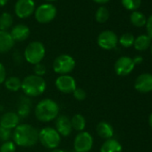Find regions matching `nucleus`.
I'll return each mask as SVG.
<instances>
[{
	"mask_svg": "<svg viewBox=\"0 0 152 152\" xmlns=\"http://www.w3.org/2000/svg\"><path fill=\"white\" fill-rule=\"evenodd\" d=\"M13 141L16 146L31 148L39 141V130L28 124H20L13 132Z\"/></svg>",
	"mask_w": 152,
	"mask_h": 152,
	"instance_id": "1",
	"label": "nucleus"
},
{
	"mask_svg": "<svg viewBox=\"0 0 152 152\" xmlns=\"http://www.w3.org/2000/svg\"><path fill=\"white\" fill-rule=\"evenodd\" d=\"M59 105L51 99H44L39 101L35 107V117L42 123H48L59 115Z\"/></svg>",
	"mask_w": 152,
	"mask_h": 152,
	"instance_id": "2",
	"label": "nucleus"
},
{
	"mask_svg": "<svg viewBox=\"0 0 152 152\" xmlns=\"http://www.w3.org/2000/svg\"><path fill=\"white\" fill-rule=\"evenodd\" d=\"M47 89V83L43 77L37 76L35 74L27 75L22 81L21 90L23 93L31 98H36L41 96Z\"/></svg>",
	"mask_w": 152,
	"mask_h": 152,
	"instance_id": "3",
	"label": "nucleus"
},
{
	"mask_svg": "<svg viewBox=\"0 0 152 152\" xmlns=\"http://www.w3.org/2000/svg\"><path fill=\"white\" fill-rule=\"evenodd\" d=\"M46 55V48L42 42L32 41L24 49L23 56L25 60L31 64H37L41 63Z\"/></svg>",
	"mask_w": 152,
	"mask_h": 152,
	"instance_id": "4",
	"label": "nucleus"
},
{
	"mask_svg": "<svg viewBox=\"0 0 152 152\" xmlns=\"http://www.w3.org/2000/svg\"><path fill=\"white\" fill-rule=\"evenodd\" d=\"M39 141L43 147L51 150L58 148L61 136L55 128L47 126L39 131Z\"/></svg>",
	"mask_w": 152,
	"mask_h": 152,
	"instance_id": "5",
	"label": "nucleus"
},
{
	"mask_svg": "<svg viewBox=\"0 0 152 152\" xmlns=\"http://www.w3.org/2000/svg\"><path fill=\"white\" fill-rule=\"evenodd\" d=\"M76 65L74 58L67 54L59 55L53 61V70L58 75H65L72 72Z\"/></svg>",
	"mask_w": 152,
	"mask_h": 152,
	"instance_id": "6",
	"label": "nucleus"
},
{
	"mask_svg": "<svg viewBox=\"0 0 152 152\" xmlns=\"http://www.w3.org/2000/svg\"><path fill=\"white\" fill-rule=\"evenodd\" d=\"M56 7L49 3L42 4L35 9V19L39 23H48L56 16Z\"/></svg>",
	"mask_w": 152,
	"mask_h": 152,
	"instance_id": "7",
	"label": "nucleus"
},
{
	"mask_svg": "<svg viewBox=\"0 0 152 152\" xmlns=\"http://www.w3.org/2000/svg\"><path fill=\"white\" fill-rule=\"evenodd\" d=\"M93 137L88 132H81L73 140V149L75 152H89L93 147Z\"/></svg>",
	"mask_w": 152,
	"mask_h": 152,
	"instance_id": "8",
	"label": "nucleus"
},
{
	"mask_svg": "<svg viewBox=\"0 0 152 152\" xmlns=\"http://www.w3.org/2000/svg\"><path fill=\"white\" fill-rule=\"evenodd\" d=\"M56 88L64 94H71L77 88V83L70 74L59 75L55 81Z\"/></svg>",
	"mask_w": 152,
	"mask_h": 152,
	"instance_id": "9",
	"label": "nucleus"
},
{
	"mask_svg": "<svg viewBox=\"0 0 152 152\" xmlns=\"http://www.w3.org/2000/svg\"><path fill=\"white\" fill-rule=\"evenodd\" d=\"M98 45L105 50L114 49L118 43L117 35L112 31H104L99 33L97 39Z\"/></svg>",
	"mask_w": 152,
	"mask_h": 152,
	"instance_id": "10",
	"label": "nucleus"
},
{
	"mask_svg": "<svg viewBox=\"0 0 152 152\" xmlns=\"http://www.w3.org/2000/svg\"><path fill=\"white\" fill-rule=\"evenodd\" d=\"M34 0H17L15 6V15L21 18L25 19L30 17L35 12Z\"/></svg>",
	"mask_w": 152,
	"mask_h": 152,
	"instance_id": "11",
	"label": "nucleus"
},
{
	"mask_svg": "<svg viewBox=\"0 0 152 152\" xmlns=\"http://www.w3.org/2000/svg\"><path fill=\"white\" fill-rule=\"evenodd\" d=\"M135 64L129 56H121L115 63V72L119 76H126L134 69Z\"/></svg>",
	"mask_w": 152,
	"mask_h": 152,
	"instance_id": "12",
	"label": "nucleus"
},
{
	"mask_svg": "<svg viewBox=\"0 0 152 152\" xmlns=\"http://www.w3.org/2000/svg\"><path fill=\"white\" fill-rule=\"evenodd\" d=\"M134 88L140 93H148L152 91V74L142 73L135 80Z\"/></svg>",
	"mask_w": 152,
	"mask_h": 152,
	"instance_id": "13",
	"label": "nucleus"
},
{
	"mask_svg": "<svg viewBox=\"0 0 152 152\" xmlns=\"http://www.w3.org/2000/svg\"><path fill=\"white\" fill-rule=\"evenodd\" d=\"M55 120H56L55 129L57 131L60 136L68 137L69 135H71L72 132V127L71 124V119L67 115H58Z\"/></svg>",
	"mask_w": 152,
	"mask_h": 152,
	"instance_id": "14",
	"label": "nucleus"
},
{
	"mask_svg": "<svg viewBox=\"0 0 152 152\" xmlns=\"http://www.w3.org/2000/svg\"><path fill=\"white\" fill-rule=\"evenodd\" d=\"M20 117L16 112H7L3 114L0 117V126H2L8 130L15 129L20 124Z\"/></svg>",
	"mask_w": 152,
	"mask_h": 152,
	"instance_id": "15",
	"label": "nucleus"
},
{
	"mask_svg": "<svg viewBox=\"0 0 152 152\" xmlns=\"http://www.w3.org/2000/svg\"><path fill=\"white\" fill-rule=\"evenodd\" d=\"M10 34H11L13 39L15 40V41L16 42H22V41L26 40L29 38V36L31 34V31L27 25L20 23V24H17L12 28Z\"/></svg>",
	"mask_w": 152,
	"mask_h": 152,
	"instance_id": "16",
	"label": "nucleus"
},
{
	"mask_svg": "<svg viewBox=\"0 0 152 152\" xmlns=\"http://www.w3.org/2000/svg\"><path fill=\"white\" fill-rule=\"evenodd\" d=\"M14 46L15 40L13 39L10 32L0 31V53H7L14 48Z\"/></svg>",
	"mask_w": 152,
	"mask_h": 152,
	"instance_id": "17",
	"label": "nucleus"
},
{
	"mask_svg": "<svg viewBox=\"0 0 152 152\" xmlns=\"http://www.w3.org/2000/svg\"><path fill=\"white\" fill-rule=\"evenodd\" d=\"M96 131H97L98 135L100 138L105 139V140L112 139V137L114 136V129L112 125L106 121L99 122L97 125Z\"/></svg>",
	"mask_w": 152,
	"mask_h": 152,
	"instance_id": "18",
	"label": "nucleus"
},
{
	"mask_svg": "<svg viewBox=\"0 0 152 152\" xmlns=\"http://www.w3.org/2000/svg\"><path fill=\"white\" fill-rule=\"evenodd\" d=\"M100 152H123V148L118 140L109 139L101 145Z\"/></svg>",
	"mask_w": 152,
	"mask_h": 152,
	"instance_id": "19",
	"label": "nucleus"
},
{
	"mask_svg": "<svg viewBox=\"0 0 152 152\" xmlns=\"http://www.w3.org/2000/svg\"><path fill=\"white\" fill-rule=\"evenodd\" d=\"M71 124L74 131L83 132L86 128V119L82 114H75L71 118Z\"/></svg>",
	"mask_w": 152,
	"mask_h": 152,
	"instance_id": "20",
	"label": "nucleus"
},
{
	"mask_svg": "<svg viewBox=\"0 0 152 152\" xmlns=\"http://www.w3.org/2000/svg\"><path fill=\"white\" fill-rule=\"evenodd\" d=\"M151 45V38L148 35H140L134 39V48L138 51H145Z\"/></svg>",
	"mask_w": 152,
	"mask_h": 152,
	"instance_id": "21",
	"label": "nucleus"
},
{
	"mask_svg": "<svg viewBox=\"0 0 152 152\" xmlns=\"http://www.w3.org/2000/svg\"><path fill=\"white\" fill-rule=\"evenodd\" d=\"M5 87L7 90L12 92H16L21 90L22 87V80L17 76H10L5 81Z\"/></svg>",
	"mask_w": 152,
	"mask_h": 152,
	"instance_id": "22",
	"label": "nucleus"
},
{
	"mask_svg": "<svg viewBox=\"0 0 152 152\" xmlns=\"http://www.w3.org/2000/svg\"><path fill=\"white\" fill-rule=\"evenodd\" d=\"M130 21L133 26L142 27V26L146 25L147 18L142 13H140L139 11H133V12H132V14L130 15Z\"/></svg>",
	"mask_w": 152,
	"mask_h": 152,
	"instance_id": "23",
	"label": "nucleus"
},
{
	"mask_svg": "<svg viewBox=\"0 0 152 152\" xmlns=\"http://www.w3.org/2000/svg\"><path fill=\"white\" fill-rule=\"evenodd\" d=\"M31 100L29 99H23V100L20 102L19 106H18V109H17V115H19L20 118H26L29 114L31 113V102H29Z\"/></svg>",
	"mask_w": 152,
	"mask_h": 152,
	"instance_id": "24",
	"label": "nucleus"
},
{
	"mask_svg": "<svg viewBox=\"0 0 152 152\" xmlns=\"http://www.w3.org/2000/svg\"><path fill=\"white\" fill-rule=\"evenodd\" d=\"M13 16L8 13H3L0 15V31H7L13 25Z\"/></svg>",
	"mask_w": 152,
	"mask_h": 152,
	"instance_id": "25",
	"label": "nucleus"
},
{
	"mask_svg": "<svg viewBox=\"0 0 152 152\" xmlns=\"http://www.w3.org/2000/svg\"><path fill=\"white\" fill-rule=\"evenodd\" d=\"M109 18V11L105 7H100L98 8L95 14V19L99 23H106Z\"/></svg>",
	"mask_w": 152,
	"mask_h": 152,
	"instance_id": "26",
	"label": "nucleus"
},
{
	"mask_svg": "<svg viewBox=\"0 0 152 152\" xmlns=\"http://www.w3.org/2000/svg\"><path fill=\"white\" fill-rule=\"evenodd\" d=\"M134 39H135V38H134V36L132 33L126 32V33H124L120 37V39H118V42L124 48H130V47L133 46Z\"/></svg>",
	"mask_w": 152,
	"mask_h": 152,
	"instance_id": "27",
	"label": "nucleus"
},
{
	"mask_svg": "<svg viewBox=\"0 0 152 152\" xmlns=\"http://www.w3.org/2000/svg\"><path fill=\"white\" fill-rule=\"evenodd\" d=\"M123 7L129 11H137L141 5V0H121Z\"/></svg>",
	"mask_w": 152,
	"mask_h": 152,
	"instance_id": "28",
	"label": "nucleus"
},
{
	"mask_svg": "<svg viewBox=\"0 0 152 152\" xmlns=\"http://www.w3.org/2000/svg\"><path fill=\"white\" fill-rule=\"evenodd\" d=\"M16 145L13 140L5 141L0 146V152H15Z\"/></svg>",
	"mask_w": 152,
	"mask_h": 152,
	"instance_id": "29",
	"label": "nucleus"
},
{
	"mask_svg": "<svg viewBox=\"0 0 152 152\" xmlns=\"http://www.w3.org/2000/svg\"><path fill=\"white\" fill-rule=\"evenodd\" d=\"M72 96L73 98L78 100V101H83L86 99L87 98V92L83 89V88H76L75 91L72 92Z\"/></svg>",
	"mask_w": 152,
	"mask_h": 152,
	"instance_id": "30",
	"label": "nucleus"
},
{
	"mask_svg": "<svg viewBox=\"0 0 152 152\" xmlns=\"http://www.w3.org/2000/svg\"><path fill=\"white\" fill-rule=\"evenodd\" d=\"M13 136V132L11 130L6 129L2 126H0V141H7L10 140V139Z\"/></svg>",
	"mask_w": 152,
	"mask_h": 152,
	"instance_id": "31",
	"label": "nucleus"
},
{
	"mask_svg": "<svg viewBox=\"0 0 152 152\" xmlns=\"http://www.w3.org/2000/svg\"><path fill=\"white\" fill-rule=\"evenodd\" d=\"M33 72H34V74L37 75V76H40V77H42L43 75L46 74L47 72V68L45 66V64L39 63V64H37L34 65L33 67Z\"/></svg>",
	"mask_w": 152,
	"mask_h": 152,
	"instance_id": "32",
	"label": "nucleus"
},
{
	"mask_svg": "<svg viewBox=\"0 0 152 152\" xmlns=\"http://www.w3.org/2000/svg\"><path fill=\"white\" fill-rule=\"evenodd\" d=\"M7 70L2 63H0V84L5 83L7 79Z\"/></svg>",
	"mask_w": 152,
	"mask_h": 152,
	"instance_id": "33",
	"label": "nucleus"
},
{
	"mask_svg": "<svg viewBox=\"0 0 152 152\" xmlns=\"http://www.w3.org/2000/svg\"><path fill=\"white\" fill-rule=\"evenodd\" d=\"M146 29L148 32V36L152 39V15L147 19L146 23Z\"/></svg>",
	"mask_w": 152,
	"mask_h": 152,
	"instance_id": "34",
	"label": "nucleus"
},
{
	"mask_svg": "<svg viewBox=\"0 0 152 152\" xmlns=\"http://www.w3.org/2000/svg\"><path fill=\"white\" fill-rule=\"evenodd\" d=\"M13 58H14V62H15V64H20L21 62H22V56H21V55H20V53L19 52H15L14 53V56H13Z\"/></svg>",
	"mask_w": 152,
	"mask_h": 152,
	"instance_id": "35",
	"label": "nucleus"
},
{
	"mask_svg": "<svg viewBox=\"0 0 152 152\" xmlns=\"http://www.w3.org/2000/svg\"><path fill=\"white\" fill-rule=\"evenodd\" d=\"M132 60H133L134 64H140V63L142 62V57H141V56H136V57L133 58Z\"/></svg>",
	"mask_w": 152,
	"mask_h": 152,
	"instance_id": "36",
	"label": "nucleus"
},
{
	"mask_svg": "<svg viewBox=\"0 0 152 152\" xmlns=\"http://www.w3.org/2000/svg\"><path fill=\"white\" fill-rule=\"evenodd\" d=\"M95 3H98V4H106L107 3L109 0H92Z\"/></svg>",
	"mask_w": 152,
	"mask_h": 152,
	"instance_id": "37",
	"label": "nucleus"
},
{
	"mask_svg": "<svg viewBox=\"0 0 152 152\" xmlns=\"http://www.w3.org/2000/svg\"><path fill=\"white\" fill-rule=\"evenodd\" d=\"M49 152H65V150H64V149H62V148H56L51 149Z\"/></svg>",
	"mask_w": 152,
	"mask_h": 152,
	"instance_id": "38",
	"label": "nucleus"
},
{
	"mask_svg": "<svg viewBox=\"0 0 152 152\" xmlns=\"http://www.w3.org/2000/svg\"><path fill=\"white\" fill-rule=\"evenodd\" d=\"M8 0H0V7H4L7 4Z\"/></svg>",
	"mask_w": 152,
	"mask_h": 152,
	"instance_id": "39",
	"label": "nucleus"
},
{
	"mask_svg": "<svg viewBox=\"0 0 152 152\" xmlns=\"http://www.w3.org/2000/svg\"><path fill=\"white\" fill-rule=\"evenodd\" d=\"M148 124H149L150 127L152 128V113L150 114V115H149V117H148Z\"/></svg>",
	"mask_w": 152,
	"mask_h": 152,
	"instance_id": "40",
	"label": "nucleus"
},
{
	"mask_svg": "<svg viewBox=\"0 0 152 152\" xmlns=\"http://www.w3.org/2000/svg\"><path fill=\"white\" fill-rule=\"evenodd\" d=\"M48 2H53V1H56V0H46Z\"/></svg>",
	"mask_w": 152,
	"mask_h": 152,
	"instance_id": "41",
	"label": "nucleus"
},
{
	"mask_svg": "<svg viewBox=\"0 0 152 152\" xmlns=\"http://www.w3.org/2000/svg\"><path fill=\"white\" fill-rule=\"evenodd\" d=\"M150 51H151V54H152V42H151V45H150Z\"/></svg>",
	"mask_w": 152,
	"mask_h": 152,
	"instance_id": "42",
	"label": "nucleus"
},
{
	"mask_svg": "<svg viewBox=\"0 0 152 152\" xmlns=\"http://www.w3.org/2000/svg\"><path fill=\"white\" fill-rule=\"evenodd\" d=\"M72 152H75V151H72Z\"/></svg>",
	"mask_w": 152,
	"mask_h": 152,
	"instance_id": "43",
	"label": "nucleus"
}]
</instances>
